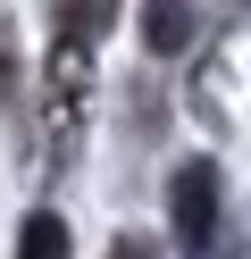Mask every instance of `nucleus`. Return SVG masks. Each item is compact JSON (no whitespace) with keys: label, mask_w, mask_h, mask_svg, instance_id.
Masks as SVG:
<instances>
[{"label":"nucleus","mask_w":251,"mask_h":259,"mask_svg":"<svg viewBox=\"0 0 251 259\" xmlns=\"http://www.w3.org/2000/svg\"><path fill=\"white\" fill-rule=\"evenodd\" d=\"M218 192H226V184H218V167H209V159H184V167H176V184H167V218H176V251H209V242H218Z\"/></svg>","instance_id":"nucleus-1"},{"label":"nucleus","mask_w":251,"mask_h":259,"mask_svg":"<svg viewBox=\"0 0 251 259\" xmlns=\"http://www.w3.org/2000/svg\"><path fill=\"white\" fill-rule=\"evenodd\" d=\"M142 42L159 59H176L184 42H193V0H151V9H142Z\"/></svg>","instance_id":"nucleus-2"},{"label":"nucleus","mask_w":251,"mask_h":259,"mask_svg":"<svg viewBox=\"0 0 251 259\" xmlns=\"http://www.w3.org/2000/svg\"><path fill=\"white\" fill-rule=\"evenodd\" d=\"M109 25H117V0H59V42H76V51H92Z\"/></svg>","instance_id":"nucleus-3"},{"label":"nucleus","mask_w":251,"mask_h":259,"mask_svg":"<svg viewBox=\"0 0 251 259\" xmlns=\"http://www.w3.org/2000/svg\"><path fill=\"white\" fill-rule=\"evenodd\" d=\"M17 259H67V218L59 209H33L17 226Z\"/></svg>","instance_id":"nucleus-4"},{"label":"nucleus","mask_w":251,"mask_h":259,"mask_svg":"<svg viewBox=\"0 0 251 259\" xmlns=\"http://www.w3.org/2000/svg\"><path fill=\"white\" fill-rule=\"evenodd\" d=\"M109 259H159V251H151L142 234H117V242H109Z\"/></svg>","instance_id":"nucleus-5"}]
</instances>
